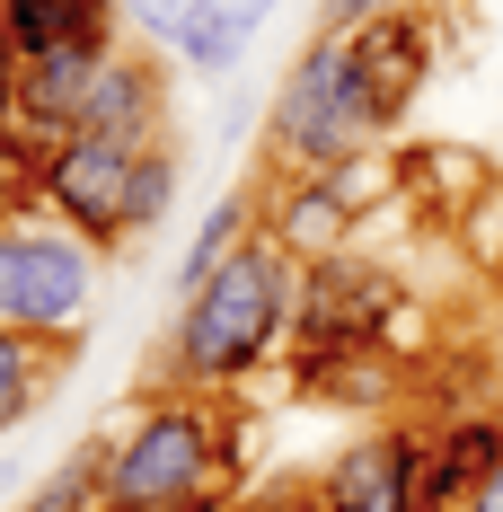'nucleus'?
Listing matches in <instances>:
<instances>
[{
  "label": "nucleus",
  "mask_w": 503,
  "mask_h": 512,
  "mask_svg": "<svg viewBox=\"0 0 503 512\" xmlns=\"http://www.w3.org/2000/svg\"><path fill=\"white\" fill-rule=\"evenodd\" d=\"M301 327V265L274 248V239H248L203 292L177 301L168 336H159V389H186V398H221L239 389L248 371H265V354Z\"/></svg>",
  "instance_id": "obj_1"
},
{
  "label": "nucleus",
  "mask_w": 503,
  "mask_h": 512,
  "mask_svg": "<svg viewBox=\"0 0 503 512\" xmlns=\"http://www.w3.org/2000/svg\"><path fill=\"white\" fill-rule=\"evenodd\" d=\"M230 486V415L221 398L159 389L98 433V512H212Z\"/></svg>",
  "instance_id": "obj_2"
},
{
  "label": "nucleus",
  "mask_w": 503,
  "mask_h": 512,
  "mask_svg": "<svg viewBox=\"0 0 503 512\" xmlns=\"http://www.w3.org/2000/svg\"><path fill=\"white\" fill-rule=\"evenodd\" d=\"M380 106L362 89V53L353 36H309L292 53V71H283V89L265 106V177H327V168H345V159L380 151Z\"/></svg>",
  "instance_id": "obj_3"
},
{
  "label": "nucleus",
  "mask_w": 503,
  "mask_h": 512,
  "mask_svg": "<svg viewBox=\"0 0 503 512\" xmlns=\"http://www.w3.org/2000/svg\"><path fill=\"white\" fill-rule=\"evenodd\" d=\"M98 265L106 256L71 221H53L45 204L9 212L0 221V327L36 336V345H71L89 301H98Z\"/></svg>",
  "instance_id": "obj_4"
},
{
  "label": "nucleus",
  "mask_w": 503,
  "mask_h": 512,
  "mask_svg": "<svg viewBox=\"0 0 503 512\" xmlns=\"http://www.w3.org/2000/svg\"><path fill=\"white\" fill-rule=\"evenodd\" d=\"M133 142H106V133H62L53 151H36V204L53 221H71L98 256L133 248Z\"/></svg>",
  "instance_id": "obj_5"
},
{
  "label": "nucleus",
  "mask_w": 503,
  "mask_h": 512,
  "mask_svg": "<svg viewBox=\"0 0 503 512\" xmlns=\"http://www.w3.org/2000/svg\"><path fill=\"white\" fill-rule=\"evenodd\" d=\"M406 309V292L371 265V256H327V265H301V336L309 354L327 345H380V327Z\"/></svg>",
  "instance_id": "obj_6"
},
{
  "label": "nucleus",
  "mask_w": 503,
  "mask_h": 512,
  "mask_svg": "<svg viewBox=\"0 0 503 512\" xmlns=\"http://www.w3.org/2000/svg\"><path fill=\"white\" fill-rule=\"evenodd\" d=\"M424 433H433V424H424ZM424 433H415V424H371V433H353L345 451L318 468V504L327 512H415Z\"/></svg>",
  "instance_id": "obj_7"
},
{
  "label": "nucleus",
  "mask_w": 503,
  "mask_h": 512,
  "mask_svg": "<svg viewBox=\"0 0 503 512\" xmlns=\"http://www.w3.org/2000/svg\"><path fill=\"white\" fill-rule=\"evenodd\" d=\"M106 62H115V45H53V53H27V71H18V142L27 151H53L62 133H80V115H89V98H98Z\"/></svg>",
  "instance_id": "obj_8"
},
{
  "label": "nucleus",
  "mask_w": 503,
  "mask_h": 512,
  "mask_svg": "<svg viewBox=\"0 0 503 512\" xmlns=\"http://www.w3.org/2000/svg\"><path fill=\"white\" fill-rule=\"evenodd\" d=\"M124 27H142V45L177 53V62H195V71H239L256 45V27L230 9V0H124Z\"/></svg>",
  "instance_id": "obj_9"
},
{
  "label": "nucleus",
  "mask_w": 503,
  "mask_h": 512,
  "mask_svg": "<svg viewBox=\"0 0 503 512\" xmlns=\"http://www.w3.org/2000/svg\"><path fill=\"white\" fill-rule=\"evenodd\" d=\"M353 204H336L327 177H265L256 195V239L292 256V265H327V256H353Z\"/></svg>",
  "instance_id": "obj_10"
},
{
  "label": "nucleus",
  "mask_w": 503,
  "mask_h": 512,
  "mask_svg": "<svg viewBox=\"0 0 503 512\" xmlns=\"http://www.w3.org/2000/svg\"><path fill=\"white\" fill-rule=\"evenodd\" d=\"M503 460V424L495 415H451L424 433V477H415V512H468L477 486Z\"/></svg>",
  "instance_id": "obj_11"
},
{
  "label": "nucleus",
  "mask_w": 503,
  "mask_h": 512,
  "mask_svg": "<svg viewBox=\"0 0 503 512\" xmlns=\"http://www.w3.org/2000/svg\"><path fill=\"white\" fill-rule=\"evenodd\" d=\"M80 133L133 142V151L168 142V71H159L142 45H115V62H106V80H98V98H89V115H80Z\"/></svg>",
  "instance_id": "obj_12"
},
{
  "label": "nucleus",
  "mask_w": 503,
  "mask_h": 512,
  "mask_svg": "<svg viewBox=\"0 0 503 512\" xmlns=\"http://www.w3.org/2000/svg\"><path fill=\"white\" fill-rule=\"evenodd\" d=\"M353 53H362V89L380 106V124H398L406 106H415V89H424V71H433V27H424L415 9H398V18H380V27H362Z\"/></svg>",
  "instance_id": "obj_13"
},
{
  "label": "nucleus",
  "mask_w": 503,
  "mask_h": 512,
  "mask_svg": "<svg viewBox=\"0 0 503 512\" xmlns=\"http://www.w3.org/2000/svg\"><path fill=\"white\" fill-rule=\"evenodd\" d=\"M0 27L18 53L53 45H124V0H0Z\"/></svg>",
  "instance_id": "obj_14"
},
{
  "label": "nucleus",
  "mask_w": 503,
  "mask_h": 512,
  "mask_svg": "<svg viewBox=\"0 0 503 512\" xmlns=\"http://www.w3.org/2000/svg\"><path fill=\"white\" fill-rule=\"evenodd\" d=\"M248 239H256V195H221V204L203 212V230L186 239V256H177V301H186V292H203V283H212L230 256L248 248Z\"/></svg>",
  "instance_id": "obj_15"
},
{
  "label": "nucleus",
  "mask_w": 503,
  "mask_h": 512,
  "mask_svg": "<svg viewBox=\"0 0 503 512\" xmlns=\"http://www.w3.org/2000/svg\"><path fill=\"white\" fill-rule=\"evenodd\" d=\"M53 362H62V345H36V336L0 327V433H18L36 415V398L53 389Z\"/></svg>",
  "instance_id": "obj_16"
},
{
  "label": "nucleus",
  "mask_w": 503,
  "mask_h": 512,
  "mask_svg": "<svg viewBox=\"0 0 503 512\" xmlns=\"http://www.w3.org/2000/svg\"><path fill=\"white\" fill-rule=\"evenodd\" d=\"M177 186H186V151H177V133H168V142H151L142 168H133V239H151L159 221H168Z\"/></svg>",
  "instance_id": "obj_17"
},
{
  "label": "nucleus",
  "mask_w": 503,
  "mask_h": 512,
  "mask_svg": "<svg viewBox=\"0 0 503 512\" xmlns=\"http://www.w3.org/2000/svg\"><path fill=\"white\" fill-rule=\"evenodd\" d=\"M18 512H98V442H89L80 460H62V468H53V477H45V486H36Z\"/></svg>",
  "instance_id": "obj_18"
},
{
  "label": "nucleus",
  "mask_w": 503,
  "mask_h": 512,
  "mask_svg": "<svg viewBox=\"0 0 503 512\" xmlns=\"http://www.w3.org/2000/svg\"><path fill=\"white\" fill-rule=\"evenodd\" d=\"M406 0H318V27L327 36H362V27H380V18H398Z\"/></svg>",
  "instance_id": "obj_19"
},
{
  "label": "nucleus",
  "mask_w": 503,
  "mask_h": 512,
  "mask_svg": "<svg viewBox=\"0 0 503 512\" xmlns=\"http://www.w3.org/2000/svg\"><path fill=\"white\" fill-rule=\"evenodd\" d=\"M18 71H27V53L9 45V27H0V133L18 124Z\"/></svg>",
  "instance_id": "obj_20"
},
{
  "label": "nucleus",
  "mask_w": 503,
  "mask_h": 512,
  "mask_svg": "<svg viewBox=\"0 0 503 512\" xmlns=\"http://www.w3.org/2000/svg\"><path fill=\"white\" fill-rule=\"evenodd\" d=\"M468 512H503V460H495V477L477 486V504H468Z\"/></svg>",
  "instance_id": "obj_21"
},
{
  "label": "nucleus",
  "mask_w": 503,
  "mask_h": 512,
  "mask_svg": "<svg viewBox=\"0 0 503 512\" xmlns=\"http://www.w3.org/2000/svg\"><path fill=\"white\" fill-rule=\"evenodd\" d=\"M230 9H239V18H248V27H265V18H274V9H283V0H230Z\"/></svg>",
  "instance_id": "obj_22"
},
{
  "label": "nucleus",
  "mask_w": 503,
  "mask_h": 512,
  "mask_svg": "<svg viewBox=\"0 0 503 512\" xmlns=\"http://www.w3.org/2000/svg\"><path fill=\"white\" fill-rule=\"evenodd\" d=\"M0 504H9V468H0Z\"/></svg>",
  "instance_id": "obj_23"
}]
</instances>
